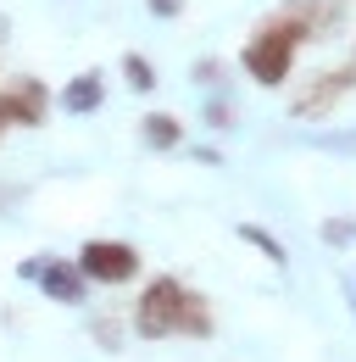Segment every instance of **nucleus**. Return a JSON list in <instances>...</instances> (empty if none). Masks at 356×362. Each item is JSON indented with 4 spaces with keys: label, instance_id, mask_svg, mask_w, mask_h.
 I'll return each mask as SVG.
<instances>
[{
    "label": "nucleus",
    "instance_id": "8",
    "mask_svg": "<svg viewBox=\"0 0 356 362\" xmlns=\"http://www.w3.org/2000/svg\"><path fill=\"white\" fill-rule=\"evenodd\" d=\"M239 240H245V245H256V251H267V257H273V262L284 268V245H278V240H273L267 228H256V223H239Z\"/></svg>",
    "mask_w": 356,
    "mask_h": 362
},
{
    "label": "nucleus",
    "instance_id": "12",
    "mask_svg": "<svg viewBox=\"0 0 356 362\" xmlns=\"http://www.w3.org/2000/svg\"><path fill=\"white\" fill-rule=\"evenodd\" d=\"M345 296H351V313H356V284H345Z\"/></svg>",
    "mask_w": 356,
    "mask_h": 362
},
{
    "label": "nucleus",
    "instance_id": "6",
    "mask_svg": "<svg viewBox=\"0 0 356 362\" xmlns=\"http://www.w3.org/2000/svg\"><path fill=\"white\" fill-rule=\"evenodd\" d=\"M100 100H106V78H100V73H78V78L61 90V106H67V112H95Z\"/></svg>",
    "mask_w": 356,
    "mask_h": 362
},
{
    "label": "nucleus",
    "instance_id": "9",
    "mask_svg": "<svg viewBox=\"0 0 356 362\" xmlns=\"http://www.w3.org/2000/svg\"><path fill=\"white\" fill-rule=\"evenodd\" d=\"M123 73H129V84H134L139 95L156 90V73H150V62H145V56H129V62H123Z\"/></svg>",
    "mask_w": 356,
    "mask_h": 362
},
{
    "label": "nucleus",
    "instance_id": "1",
    "mask_svg": "<svg viewBox=\"0 0 356 362\" xmlns=\"http://www.w3.org/2000/svg\"><path fill=\"white\" fill-rule=\"evenodd\" d=\"M134 334L139 340H173V334H212V307L178 279H150L139 307H134Z\"/></svg>",
    "mask_w": 356,
    "mask_h": 362
},
{
    "label": "nucleus",
    "instance_id": "13",
    "mask_svg": "<svg viewBox=\"0 0 356 362\" xmlns=\"http://www.w3.org/2000/svg\"><path fill=\"white\" fill-rule=\"evenodd\" d=\"M0 129H11V123H6V117H0Z\"/></svg>",
    "mask_w": 356,
    "mask_h": 362
},
{
    "label": "nucleus",
    "instance_id": "5",
    "mask_svg": "<svg viewBox=\"0 0 356 362\" xmlns=\"http://www.w3.org/2000/svg\"><path fill=\"white\" fill-rule=\"evenodd\" d=\"M345 90H356V73H351V67H340V73H323V78L312 84V95H301L290 112H295V117H323V112H328V106H334Z\"/></svg>",
    "mask_w": 356,
    "mask_h": 362
},
{
    "label": "nucleus",
    "instance_id": "3",
    "mask_svg": "<svg viewBox=\"0 0 356 362\" xmlns=\"http://www.w3.org/2000/svg\"><path fill=\"white\" fill-rule=\"evenodd\" d=\"M78 268H84V279H95V284H129L134 273H139V251L123 245V240H89Z\"/></svg>",
    "mask_w": 356,
    "mask_h": 362
},
{
    "label": "nucleus",
    "instance_id": "11",
    "mask_svg": "<svg viewBox=\"0 0 356 362\" xmlns=\"http://www.w3.org/2000/svg\"><path fill=\"white\" fill-rule=\"evenodd\" d=\"M145 6H150L156 17H178V11H184V0H145Z\"/></svg>",
    "mask_w": 356,
    "mask_h": 362
},
{
    "label": "nucleus",
    "instance_id": "2",
    "mask_svg": "<svg viewBox=\"0 0 356 362\" xmlns=\"http://www.w3.org/2000/svg\"><path fill=\"white\" fill-rule=\"evenodd\" d=\"M17 273H23L28 284H40L50 301H67V307H78V301H84V290H89L84 268H73V262H61V257H28Z\"/></svg>",
    "mask_w": 356,
    "mask_h": 362
},
{
    "label": "nucleus",
    "instance_id": "7",
    "mask_svg": "<svg viewBox=\"0 0 356 362\" xmlns=\"http://www.w3.org/2000/svg\"><path fill=\"white\" fill-rule=\"evenodd\" d=\"M139 134H145V145H156V151H173L178 139H184V123L167 117V112H150V117L139 123Z\"/></svg>",
    "mask_w": 356,
    "mask_h": 362
},
{
    "label": "nucleus",
    "instance_id": "10",
    "mask_svg": "<svg viewBox=\"0 0 356 362\" xmlns=\"http://www.w3.org/2000/svg\"><path fill=\"white\" fill-rule=\"evenodd\" d=\"M206 123H212V129H228V123H234V106H228V100H206Z\"/></svg>",
    "mask_w": 356,
    "mask_h": 362
},
{
    "label": "nucleus",
    "instance_id": "4",
    "mask_svg": "<svg viewBox=\"0 0 356 362\" xmlns=\"http://www.w3.org/2000/svg\"><path fill=\"white\" fill-rule=\"evenodd\" d=\"M44 112H50V95H44L40 78H17V84H6L0 90V117L6 123H44Z\"/></svg>",
    "mask_w": 356,
    "mask_h": 362
}]
</instances>
